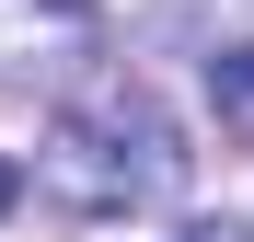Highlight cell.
<instances>
[{
    "label": "cell",
    "instance_id": "6da1fadb",
    "mask_svg": "<svg viewBox=\"0 0 254 242\" xmlns=\"http://www.w3.org/2000/svg\"><path fill=\"white\" fill-rule=\"evenodd\" d=\"M35 173H47V196H69V208H162V196L185 185V139H174V115H162L139 81H104V93H81L47 127Z\"/></svg>",
    "mask_w": 254,
    "mask_h": 242
},
{
    "label": "cell",
    "instance_id": "7a4b0ae2",
    "mask_svg": "<svg viewBox=\"0 0 254 242\" xmlns=\"http://www.w3.org/2000/svg\"><path fill=\"white\" fill-rule=\"evenodd\" d=\"M104 47V0H0V81H69Z\"/></svg>",
    "mask_w": 254,
    "mask_h": 242
},
{
    "label": "cell",
    "instance_id": "277c9868",
    "mask_svg": "<svg viewBox=\"0 0 254 242\" xmlns=\"http://www.w3.org/2000/svg\"><path fill=\"white\" fill-rule=\"evenodd\" d=\"M12 196H23V173H12V161H0V208H12Z\"/></svg>",
    "mask_w": 254,
    "mask_h": 242
},
{
    "label": "cell",
    "instance_id": "3957f363",
    "mask_svg": "<svg viewBox=\"0 0 254 242\" xmlns=\"http://www.w3.org/2000/svg\"><path fill=\"white\" fill-rule=\"evenodd\" d=\"M208 93H220L231 127H254V47H220V58H208Z\"/></svg>",
    "mask_w": 254,
    "mask_h": 242
}]
</instances>
